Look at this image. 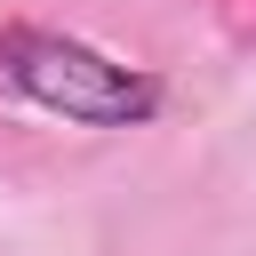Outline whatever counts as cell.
Returning <instances> with one entry per match:
<instances>
[{
  "label": "cell",
  "instance_id": "cell-1",
  "mask_svg": "<svg viewBox=\"0 0 256 256\" xmlns=\"http://www.w3.org/2000/svg\"><path fill=\"white\" fill-rule=\"evenodd\" d=\"M0 96L56 112L72 128H144L168 104V88L144 64H120V56H104L72 32H40V24L0 32Z\"/></svg>",
  "mask_w": 256,
  "mask_h": 256
}]
</instances>
